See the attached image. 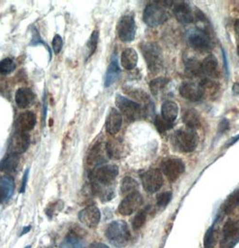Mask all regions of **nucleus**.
I'll return each mask as SVG.
<instances>
[{"instance_id":"obj_1","label":"nucleus","mask_w":239,"mask_h":248,"mask_svg":"<svg viewBox=\"0 0 239 248\" xmlns=\"http://www.w3.org/2000/svg\"><path fill=\"white\" fill-rule=\"evenodd\" d=\"M172 3L173 1H166V4H163L162 1H158L147 5L143 13V20L145 24L149 27H158L163 25L168 19L166 6H171Z\"/></svg>"},{"instance_id":"obj_2","label":"nucleus","mask_w":239,"mask_h":248,"mask_svg":"<svg viewBox=\"0 0 239 248\" xmlns=\"http://www.w3.org/2000/svg\"><path fill=\"white\" fill-rule=\"evenodd\" d=\"M105 236L113 246L123 248L129 243L130 238L129 227L123 220H114L108 225Z\"/></svg>"},{"instance_id":"obj_3","label":"nucleus","mask_w":239,"mask_h":248,"mask_svg":"<svg viewBox=\"0 0 239 248\" xmlns=\"http://www.w3.org/2000/svg\"><path fill=\"white\" fill-rule=\"evenodd\" d=\"M198 140L199 138L195 130L189 128L176 130L173 136V141L176 149L184 153L194 151L198 144Z\"/></svg>"},{"instance_id":"obj_4","label":"nucleus","mask_w":239,"mask_h":248,"mask_svg":"<svg viewBox=\"0 0 239 248\" xmlns=\"http://www.w3.org/2000/svg\"><path fill=\"white\" fill-rule=\"evenodd\" d=\"M141 51L148 69L152 73L159 72L163 66V55L159 45L154 43H145L141 45Z\"/></svg>"},{"instance_id":"obj_5","label":"nucleus","mask_w":239,"mask_h":248,"mask_svg":"<svg viewBox=\"0 0 239 248\" xmlns=\"http://www.w3.org/2000/svg\"><path fill=\"white\" fill-rule=\"evenodd\" d=\"M119 174V168L115 165H107L97 168L93 173V186L95 191L102 187L110 186Z\"/></svg>"},{"instance_id":"obj_6","label":"nucleus","mask_w":239,"mask_h":248,"mask_svg":"<svg viewBox=\"0 0 239 248\" xmlns=\"http://www.w3.org/2000/svg\"><path fill=\"white\" fill-rule=\"evenodd\" d=\"M135 20L131 16H123L119 20L117 24V33L120 40L123 43H130L132 42L136 36Z\"/></svg>"},{"instance_id":"obj_7","label":"nucleus","mask_w":239,"mask_h":248,"mask_svg":"<svg viewBox=\"0 0 239 248\" xmlns=\"http://www.w3.org/2000/svg\"><path fill=\"white\" fill-rule=\"evenodd\" d=\"M115 104L119 110L129 120H137L141 118L143 110L141 105L132 100L124 97L121 94H117Z\"/></svg>"},{"instance_id":"obj_8","label":"nucleus","mask_w":239,"mask_h":248,"mask_svg":"<svg viewBox=\"0 0 239 248\" xmlns=\"http://www.w3.org/2000/svg\"><path fill=\"white\" fill-rule=\"evenodd\" d=\"M239 242V225L232 219L227 220L223 228L221 248H233Z\"/></svg>"},{"instance_id":"obj_9","label":"nucleus","mask_w":239,"mask_h":248,"mask_svg":"<svg viewBox=\"0 0 239 248\" xmlns=\"http://www.w3.org/2000/svg\"><path fill=\"white\" fill-rule=\"evenodd\" d=\"M142 185L148 193L158 192L164 184L162 173L159 169H150L141 176Z\"/></svg>"},{"instance_id":"obj_10","label":"nucleus","mask_w":239,"mask_h":248,"mask_svg":"<svg viewBox=\"0 0 239 248\" xmlns=\"http://www.w3.org/2000/svg\"><path fill=\"white\" fill-rule=\"evenodd\" d=\"M162 171L168 180L175 182L184 174L185 165L179 158H168L162 163Z\"/></svg>"},{"instance_id":"obj_11","label":"nucleus","mask_w":239,"mask_h":248,"mask_svg":"<svg viewBox=\"0 0 239 248\" xmlns=\"http://www.w3.org/2000/svg\"><path fill=\"white\" fill-rule=\"evenodd\" d=\"M143 203V198L140 192H135L127 195L119 205L118 211L123 216H129L135 212Z\"/></svg>"},{"instance_id":"obj_12","label":"nucleus","mask_w":239,"mask_h":248,"mask_svg":"<svg viewBox=\"0 0 239 248\" xmlns=\"http://www.w3.org/2000/svg\"><path fill=\"white\" fill-rule=\"evenodd\" d=\"M79 219L81 223L84 224L87 228L95 229L101 220V212L96 206L91 205L80 211Z\"/></svg>"},{"instance_id":"obj_13","label":"nucleus","mask_w":239,"mask_h":248,"mask_svg":"<svg viewBox=\"0 0 239 248\" xmlns=\"http://www.w3.org/2000/svg\"><path fill=\"white\" fill-rule=\"evenodd\" d=\"M188 41L194 50L205 52L211 49V39L205 31H191Z\"/></svg>"},{"instance_id":"obj_14","label":"nucleus","mask_w":239,"mask_h":248,"mask_svg":"<svg viewBox=\"0 0 239 248\" xmlns=\"http://www.w3.org/2000/svg\"><path fill=\"white\" fill-rule=\"evenodd\" d=\"M173 12L181 24H191L194 21V16L187 2L173 1Z\"/></svg>"},{"instance_id":"obj_15","label":"nucleus","mask_w":239,"mask_h":248,"mask_svg":"<svg viewBox=\"0 0 239 248\" xmlns=\"http://www.w3.org/2000/svg\"><path fill=\"white\" fill-rule=\"evenodd\" d=\"M29 142H30V138L26 132H21V131L16 132L12 137V140L9 145L10 153H15L17 155L25 153L29 147Z\"/></svg>"},{"instance_id":"obj_16","label":"nucleus","mask_w":239,"mask_h":248,"mask_svg":"<svg viewBox=\"0 0 239 248\" xmlns=\"http://www.w3.org/2000/svg\"><path fill=\"white\" fill-rule=\"evenodd\" d=\"M122 124H123L122 114L119 111H117L116 109L111 108L105 122L106 131L111 135H115L121 130Z\"/></svg>"},{"instance_id":"obj_17","label":"nucleus","mask_w":239,"mask_h":248,"mask_svg":"<svg viewBox=\"0 0 239 248\" xmlns=\"http://www.w3.org/2000/svg\"><path fill=\"white\" fill-rule=\"evenodd\" d=\"M121 74V68L118 64V60L115 53L112 57L110 64L106 70L105 77H104V87H109L116 82Z\"/></svg>"},{"instance_id":"obj_18","label":"nucleus","mask_w":239,"mask_h":248,"mask_svg":"<svg viewBox=\"0 0 239 248\" xmlns=\"http://www.w3.org/2000/svg\"><path fill=\"white\" fill-rule=\"evenodd\" d=\"M36 124L35 114L32 112H25L21 113L16 123L17 131L28 132L33 129Z\"/></svg>"},{"instance_id":"obj_19","label":"nucleus","mask_w":239,"mask_h":248,"mask_svg":"<svg viewBox=\"0 0 239 248\" xmlns=\"http://www.w3.org/2000/svg\"><path fill=\"white\" fill-rule=\"evenodd\" d=\"M179 93L184 99L189 100L191 102H196L202 99V93L199 86L192 83H184L179 88Z\"/></svg>"},{"instance_id":"obj_20","label":"nucleus","mask_w":239,"mask_h":248,"mask_svg":"<svg viewBox=\"0 0 239 248\" xmlns=\"http://www.w3.org/2000/svg\"><path fill=\"white\" fill-rule=\"evenodd\" d=\"M202 70L203 74L207 75L211 78H220L221 73L219 68V63L214 55L210 54L203 60L202 63Z\"/></svg>"},{"instance_id":"obj_21","label":"nucleus","mask_w":239,"mask_h":248,"mask_svg":"<svg viewBox=\"0 0 239 248\" xmlns=\"http://www.w3.org/2000/svg\"><path fill=\"white\" fill-rule=\"evenodd\" d=\"M200 90L202 93V98L214 99L220 91V85L211 79H203L200 85Z\"/></svg>"},{"instance_id":"obj_22","label":"nucleus","mask_w":239,"mask_h":248,"mask_svg":"<svg viewBox=\"0 0 239 248\" xmlns=\"http://www.w3.org/2000/svg\"><path fill=\"white\" fill-rule=\"evenodd\" d=\"M179 107L173 101H166L161 106V116L167 122L174 124L177 119Z\"/></svg>"},{"instance_id":"obj_23","label":"nucleus","mask_w":239,"mask_h":248,"mask_svg":"<svg viewBox=\"0 0 239 248\" xmlns=\"http://www.w3.org/2000/svg\"><path fill=\"white\" fill-rule=\"evenodd\" d=\"M34 93L29 88H19L16 93V103L19 108L25 109L31 106L34 100Z\"/></svg>"},{"instance_id":"obj_24","label":"nucleus","mask_w":239,"mask_h":248,"mask_svg":"<svg viewBox=\"0 0 239 248\" xmlns=\"http://www.w3.org/2000/svg\"><path fill=\"white\" fill-rule=\"evenodd\" d=\"M122 66L127 70H131L138 64V53L132 48H127L123 50L121 57Z\"/></svg>"},{"instance_id":"obj_25","label":"nucleus","mask_w":239,"mask_h":248,"mask_svg":"<svg viewBox=\"0 0 239 248\" xmlns=\"http://www.w3.org/2000/svg\"><path fill=\"white\" fill-rule=\"evenodd\" d=\"M14 188V180L11 177L4 176L0 180V203H3L12 196Z\"/></svg>"},{"instance_id":"obj_26","label":"nucleus","mask_w":239,"mask_h":248,"mask_svg":"<svg viewBox=\"0 0 239 248\" xmlns=\"http://www.w3.org/2000/svg\"><path fill=\"white\" fill-rule=\"evenodd\" d=\"M19 155L9 153L0 161V171L10 173L16 170L19 164Z\"/></svg>"},{"instance_id":"obj_27","label":"nucleus","mask_w":239,"mask_h":248,"mask_svg":"<svg viewBox=\"0 0 239 248\" xmlns=\"http://www.w3.org/2000/svg\"><path fill=\"white\" fill-rule=\"evenodd\" d=\"M183 121L187 128L194 130L201 126V117L194 109H189L183 115Z\"/></svg>"},{"instance_id":"obj_28","label":"nucleus","mask_w":239,"mask_h":248,"mask_svg":"<svg viewBox=\"0 0 239 248\" xmlns=\"http://www.w3.org/2000/svg\"><path fill=\"white\" fill-rule=\"evenodd\" d=\"M103 160H104V155L102 150V145L97 144L91 149L89 155L87 156V164L91 167H94L100 164Z\"/></svg>"},{"instance_id":"obj_29","label":"nucleus","mask_w":239,"mask_h":248,"mask_svg":"<svg viewBox=\"0 0 239 248\" xmlns=\"http://www.w3.org/2000/svg\"><path fill=\"white\" fill-rule=\"evenodd\" d=\"M139 187V185L137 181L134 180L133 178L126 176L123 178L121 185V192L123 195H129L130 193L137 192V189Z\"/></svg>"},{"instance_id":"obj_30","label":"nucleus","mask_w":239,"mask_h":248,"mask_svg":"<svg viewBox=\"0 0 239 248\" xmlns=\"http://www.w3.org/2000/svg\"><path fill=\"white\" fill-rule=\"evenodd\" d=\"M239 206V195H238V190L231 193L225 202L222 206V211L224 214H229L235 210V208Z\"/></svg>"},{"instance_id":"obj_31","label":"nucleus","mask_w":239,"mask_h":248,"mask_svg":"<svg viewBox=\"0 0 239 248\" xmlns=\"http://www.w3.org/2000/svg\"><path fill=\"white\" fill-rule=\"evenodd\" d=\"M83 242L75 233L69 234L61 244V248H82Z\"/></svg>"},{"instance_id":"obj_32","label":"nucleus","mask_w":239,"mask_h":248,"mask_svg":"<svg viewBox=\"0 0 239 248\" xmlns=\"http://www.w3.org/2000/svg\"><path fill=\"white\" fill-rule=\"evenodd\" d=\"M185 69H186L187 74L192 76V77H199L203 74L202 63H199L194 59H189L186 62Z\"/></svg>"},{"instance_id":"obj_33","label":"nucleus","mask_w":239,"mask_h":248,"mask_svg":"<svg viewBox=\"0 0 239 248\" xmlns=\"http://www.w3.org/2000/svg\"><path fill=\"white\" fill-rule=\"evenodd\" d=\"M168 84V79L166 78H158L151 80L149 84V88L154 95H158L161 93Z\"/></svg>"},{"instance_id":"obj_34","label":"nucleus","mask_w":239,"mask_h":248,"mask_svg":"<svg viewBox=\"0 0 239 248\" xmlns=\"http://www.w3.org/2000/svg\"><path fill=\"white\" fill-rule=\"evenodd\" d=\"M105 150L110 158H119L122 155V147L119 143L109 141L105 146Z\"/></svg>"},{"instance_id":"obj_35","label":"nucleus","mask_w":239,"mask_h":248,"mask_svg":"<svg viewBox=\"0 0 239 248\" xmlns=\"http://www.w3.org/2000/svg\"><path fill=\"white\" fill-rule=\"evenodd\" d=\"M99 40V32L98 31H93L91 36L89 38L88 42H87V58L92 56L93 54L95 53V51L96 50L97 44H98Z\"/></svg>"},{"instance_id":"obj_36","label":"nucleus","mask_w":239,"mask_h":248,"mask_svg":"<svg viewBox=\"0 0 239 248\" xmlns=\"http://www.w3.org/2000/svg\"><path fill=\"white\" fill-rule=\"evenodd\" d=\"M147 208L143 209L137 213V215L132 220V227L134 230H140L144 226V224L146 222V219H147Z\"/></svg>"},{"instance_id":"obj_37","label":"nucleus","mask_w":239,"mask_h":248,"mask_svg":"<svg viewBox=\"0 0 239 248\" xmlns=\"http://www.w3.org/2000/svg\"><path fill=\"white\" fill-rule=\"evenodd\" d=\"M154 124L159 133H165L166 131L171 130L174 125V124L167 122L165 119L162 118V116H159V115L155 118Z\"/></svg>"},{"instance_id":"obj_38","label":"nucleus","mask_w":239,"mask_h":248,"mask_svg":"<svg viewBox=\"0 0 239 248\" xmlns=\"http://www.w3.org/2000/svg\"><path fill=\"white\" fill-rule=\"evenodd\" d=\"M16 68V64L12 59L6 58L0 62V74L8 75L12 73Z\"/></svg>"},{"instance_id":"obj_39","label":"nucleus","mask_w":239,"mask_h":248,"mask_svg":"<svg viewBox=\"0 0 239 248\" xmlns=\"http://www.w3.org/2000/svg\"><path fill=\"white\" fill-rule=\"evenodd\" d=\"M124 92L130 95L131 97L135 98V99L140 100L142 102H147L148 101V95L147 93H145L144 91L140 90V89H132V88H125Z\"/></svg>"},{"instance_id":"obj_40","label":"nucleus","mask_w":239,"mask_h":248,"mask_svg":"<svg viewBox=\"0 0 239 248\" xmlns=\"http://www.w3.org/2000/svg\"><path fill=\"white\" fill-rule=\"evenodd\" d=\"M172 198H173V193L171 192H161L157 197V203L159 207L165 208L169 204Z\"/></svg>"},{"instance_id":"obj_41","label":"nucleus","mask_w":239,"mask_h":248,"mask_svg":"<svg viewBox=\"0 0 239 248\" xmlns=\"http://www.w3.org/2000/svg\"><path fill=\"white\" fill-rule=\"evenodd\" d=\"M214 230H213V228H210V229H208V231L205 234V236H204V240H203L204 248H212L213 245H214Z\"/></svg>"},{"instance_id":"obj_42","label":"nucleus","mask_w":239,"mask_h":248,"mask_svg":"<svg viewBox=\"0 0 239 248\" xmlns=\"http://www.w3.org/2000/svg\"><path fill=\"white\" fill-rule=\"evenodd\" d=\"M62 47H63V40L61 35L57 34L54 36L53 41H52V49L54 50V53L59 54L62 50Z\"/></svg>"},{"instance_id":"obj_43","label":"nucleus","mask_w":239,"mask_h":248,"mask_svg":"<svg viewBox=\"0 0 239 248\" xmlns=\"http://www.w3.org/2000/svg\"><path fill=\"white\" fill-rule=\"evenodd\" d=\"M229 127H230V124L228 122V120L226 118H223L220 122L219 126H218V132L219 133H225L227 130H229Z\"/></svg>"},{"instance_id":"obj_44","label":"nucleus","mask_w":239,"mask_h":248,"mask_svg":"<svg viewBox=\"0 0 239 248\" xmlns=\"http://www.w3.org/2000/svg\"><path fill=\"white\" fill-rule=\"evenodd\" d=\"M28 174H29V169L27 168L25 170V174H24V176H23V180H22V183H21V187H20V192L21 193H24L25 189H26V185H27V182H28Z\"/></svg>"},{"instance_id":"obj_45","label":"nucleus","mask_w":239,"mask_h":248,"mask_svg":"<svg viewBox=\"0 0 239 248\" xmlns=\"http://www.w3.org/2000/svg\"><path fill=\"white\" fill-rule=\"evenodd\" d=\"M222 56H223V61H224V68H225V70H226V75H227V77H228L229 70H228V63H227V55H226L225 50H223V49H222Z\"/></svg>"},{"instance_id":"obj_46","label":"nucleus","mask_w":239,"mask_h":248,"mask_svg":"<svg viewBox=\"0 0 239 248\" xmlns=\"http://www.w3.org/2000/svg\"><path fill=\"white\" fill-rule=\"evenodd\" d=\"M89 248H110L109 247H107L106 245L102 244V243H96V244H93L91 245Z\"/></svg>"},{"instance_id":"obj_47","label":"nucleus","mask_w":239,"mask_h":248,"mask_svg":"<svg viewBox=\"0 0 239 248\" xmlns=\"http://www.w3.org/2000/svg\"><path fill=\"white\" fill-rule=\"evenodd\" d=\"M239 140V135H237V136L234 137V138H232V139H230V140H228V142H227V147H230V146H232V145L237 142Z\"/></svg>"},{"instance_id":"obj_48","label":"nucleus","mask_w":239,"mask_h":248,"mask_svg":"<svg viewBox=\"0 0 239 248\" xmlns=\"http://www.w3.org/2000/svg\"><path fill=\"white\" fill-rule=\"evenodd\" d=\"M232 91H233V93L235 95L239 94V82L235 83V85L233 86V88H232Z\"/></svg>"},{"instance_id":"obj_49","label":"nucleus","mask_w":239,"mask_h":248,"mask_svg":"<svg viewBox=\"0 0 239 248\" xmlns=\"http://www.w3.org/2000/svg\"><path fill=\"white\" fill-rule=\"evenodd\" d=\"M30 230H31V226H26V227H25V228L23 229V231L21 232L20 236H24L25 234H27Z\"/></svg>"},{"instance_id":"obj_50","label":"nucleus","mask_w":239,"mask_h":248,"mask_svg":"<svg viewBox=\"0 0 239 248\" xmlns=\"http://www.w3.org/2000/svg\"><path fill=\"white\" fill-rule=\"evenodd\" d=\"M235 31H236V33H237V35L239 38V20H238L236 22V24H235Z\"/></svg>"},{"instance_id":"obj_51","label":"nucleus","mask_w":239,"mask_h":248,"mask_svg":"<svg viewBox=\"0 0 239 248\" xmlns=\"http://www.w3.org/2000/svg\"><path fill=\"white\" fill-rule=\"evenodd\" d=\"M238 55H239V43H238Z\"/></svg>"},{"instance_id":"obj_52","label":"nucleus","mask_w":239,"mask_h":248,"mask_svg":"<svg viewBox=\"0 0 239 248\" xmlns=\"http://www.w3.org/2000/svg\"><path fill=\"white\" fill-rule=\"evenodd\" d=\"M238 195H239V190H238Z\"/></svg>"},{"instance_id":"obj_53","label":"nucleus","mask_w":239,"mask_h":248,"mask_svg":"<svg viewBox=\"0 0 239 248\" xmlns=\"http://www.w3.org/2000/svg\"><path fill=\"white\" fill-rule=\"evenodd\" d=\"M32 247L31 246H28V247H26V248H31Z\"/></svg>"}]
</instances>
